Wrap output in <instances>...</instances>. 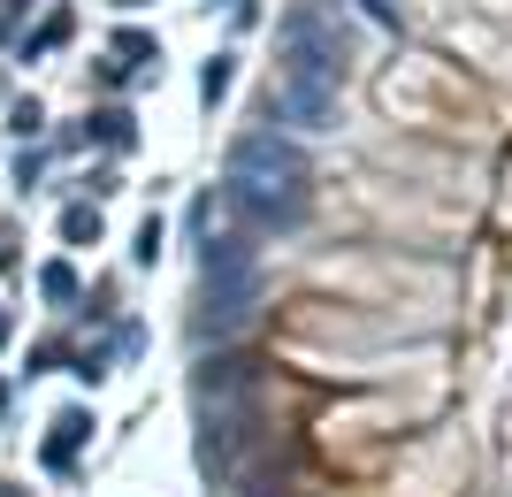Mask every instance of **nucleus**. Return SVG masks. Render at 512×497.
I'll use <instances>...</instances> for the list:
<instances>
[{
	"instance_id": "obj_1",
	"label": "nucleus",
	"mask_w": 512,
	"mask_h": 497,
	"mask_svg": "<svg viewBox=\"0 0 512 497\" xmlns=\"http://www.w3.org/2000/svg\"><path fill=\"white\" fill-rule=\"evenodd\" d=\"M123 8H138V0H123Z\"/></svg>"
}]
</instances>
